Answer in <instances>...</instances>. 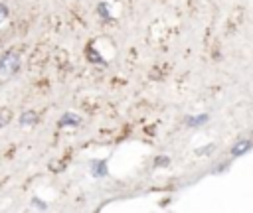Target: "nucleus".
I'll return each mask as SVG.
<instances>
[{
    "mask_svg": "<svg viewBox=\"0 0 253 213\" xmlns=\"http://www.w3.org/2000/svg\"><path fill=\"white\" fill-rule=\"evenodd\" d=\"M20 67V55L14 49H8L0 55V79H10L12 75H16Z\"/></svg>",
    "mask_w": 253,
    "mask_h": 213,
    "instance_id": "1",
    "label": "nucleus"
},
{
    "mask_svg": "<svg viewBox=\"0 0 253 213\" xmlns=\"http://www.w3.org/2000/svg\"><path fill=\"white\" fill-rule=\"evenodd\" d=\"M79 122H81V116H77L73 112H65L59 118V126H79Z\"/></svg>",
    "mask_w": 253,
    "mask_h": 213,
    "instance_id": "5",
    "label": "nucleus"
},
{
    "mask_svg": "<svg viewBox=\"0 0 253 213\" xmlns=\"http://www.w3.org/2000/svg\"><path fill=\"white\" fill-rule=\"evenodd\" d=\"M97 12H99V16H101L103 20H111V12H109V6H107V2H99V6H97Z\"/></svg>",
    "mask_w": 253,
    "mask_h": 213,
    "instance_id": "7",
    "label": "nucleus"
},
{
    "mask_svg": "<svg viewBox=\"0 0 253 213\" xmlns=\"http://www.w3.org/2000/svg\"><path fill=\"white\" fill-rule=\"evenodd\" d=\"M251 150V140L249 138H243V140H239L233 148H231V154L233 156H243V154H247Z\"/></svg>",
    "mask_w": 253,
    "mask_h": 213,
    "instance_id": "4",
    "label": "nucleus"
},
{
    "mask_svg": "<svg viewBox=\"0 0 253 213\" xmlns=\"http://www.w3.org/2000/svg\"><path fill=\"white\" fill-rule=\"evenodd\" d=\"M10 118H12V112H10L8 108H2V110H0V128L6 126V124L10 122Z\"/></svg>",
    "mask_w": 253,
    "mask_h": 213,
    "instance_id": "8",
    "label": "nucleus"
},
{
    "mask_svg": "<svg viewBox=\"0 0 253 213\" xmlns=\"http://www.w3.org/2000/svg\"><path fill=\"white\" fill-rule=\"evenodd\" d=\"M208 120V114H198V116H186V124L188 126H200Z\"/></svg>",
    "mask_w": 253,
    "mask_h": 213,
    "instance_id": "6",
    "label": "nucleus"
},
{
    "mask_svg": "<svg viewBox=\"0 0 253 213\" xmlns=\"http://www.w3.org/2000/svg\"><path fill=\"white\" fill-rule=\"evenodd\" d=\"M91 174L95 178H105L107 176V160H93L91 162Z\"/></svg>",
    "mask_w": 253,
    "mask_h": 213,
    "instance_id": "3",
    "label": "nucleus"
},
{
    "mask_svg": "<svg viewBox=\"0 0 253 213\" xmlns=\"http://www.w3.org/2000/svg\"><path fill=\"white\" fill-rule=\"evenodd\" d=\"M8 14H10V10H8V6L6 4H0V24L8 18Z\"/></svg>",
    "mask_w": 253,
    "mask_h": 213,
    "instance_id": "9",
    "label": "nucleus"
},
{
    "mask_svg": "<svg viewBox=\"0 0 253 213\" xmlns=\"http://www.w3.org/2000/svg\"><path fill=\"white\" fill-rule=\"evenodd\" d=\"M38 120H40V114L36 110H24L20 114V124L22 126H34V124H38Z\"/></svg>",
    "mask_w": 253,
    "mask_h": 213,
    "instance_id": "2",
    "label": "nucleus"
},
{
    "mask_svg": "<svg viewBox=\"0 0 253 213\" xmlns=\"http://www.w3.org/2000/svg\"><path fill=\"white\" fill-rule=\"evenodd\" d=\"M168 162H170V160H168L166 156H162V158H156V160H154V166H168Z\"/></svg>",
    "mask_w": 253,
    "mask_h": 213,
    "instance_id": "10",
    "label": "nucleus"
},
{
    "mask_svg": "<svg viewBox=\"0 0 253 213\" xmlns=\"http://www.w3.org/2000/svg\"><path fill=\"white\" fill-rule=\"evenodd\" d=\"M32 201H34V205H38V207H42V209H45V207H47V205H45V203H42V199H38V197H34Z\"/></svg>",
    "mask_w": 253,
    "mask_h": 213,
    "instance_id": "11",
    "label": "nucleus"
}]
</instances>
